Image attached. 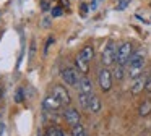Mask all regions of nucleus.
Listing matches in <instances>:
<instances>
[{"label": "nucleus", "instance_id": "obj_14", "mask_svg": "<svg viewBox=\"0 0 151 136\" xmlns=\"http://www.w3.org/2000/svg\"><path fill=\"white\" fill-rule=\"evenodd\" d=\"M76 67H78L80 73H83V74H86V73H88V70H89V63H88V62H85V60H81L78 55H76Z\"/></svg>", "mask_w": 151, "mask_h": 136}, {"label": "nucleus", "instance_id": "obj_19", "mask_svg": "<svg viewBox=\"0 0 151 136\" xmlns=\"http://www.w3.org/2000/svg\"><path fill=\"white\" fill-rule=\"evenodd\" d=\"M128 2H130V0H120V2L117 3V10H125L128 5Z\"/></svg>", "mask_w": 151, "mask_h": 136}, {"label": "nucleus", "instance_id": "obj_9", "mask_svg": "<svg viewBox=\"0 0 151 136\" xmlns=\"http://www.w3.org/2000/svg\"><path fill=\"white\" fill-rule=\"evenodd\" d=\"M76 87H78L80 92H83V94H93V83L86 74L81 76V79H80V83H78Z\"/></svg>", "mask_w": 151, "mask_h": 136}, {"label": "nucleus", "instance_id": "obj_2", "mask_svg": "<svg viewBox=\"0 0 151 136\" xmlns=\"http://www.w3.org/2000/svg\"><path fill=\"white\" fill-rule=\"evenodd\" d=\"M117 60V47H115V42L114 41H109L106 44L104 50H102V55H101V62L106 68L111 67L112 63H115Z\"/></svg>", "mask_w": 151, "mask_h": 136}, {"label": "nucleus", "instance_id": "obj_7", "mask_svg": "<svg viewBox=\"0 0 151 136\" xmlns=\"http://www.w3.org/2000/svg\"><path fill=\"white\" fill-rule=\"evenodd\" d=\"M63 115H65V120L70 126H75L80 123V112L76 109H73V107H68Z\"/></svg>", "mask_w": 151, "mask_h": 136}, {"label": "nucleus", "instance_id": "obj_25", "mask_svg": "<svg viewBox=\"0 0 151 136\" xmlns=\"http://www.w3.org/2000/svg\"><path fill=\"white\" fill-rule=\"evenodd\" d=\"M2 131H4V125L0 123V135H2Z\"/></svg>", "mask_w": 151, "mask_h": 136}, {"label": "nucleus", "instance_id": "obj_11", "mask_svg": "<svg viewBox=\"0 0 151 136\" xmlns=\"http://www.w3.org/2000/svg\"><path fill=\"white\" fill-rule=\"evenodd\" d=\"M86 110H89L93 113H98L101 110V99L98 96H94V94H91L89 96V102H88V109Z\"/></svg>", "mask_w": 151, "mask_h": 136}, {"label": "nucleus", "instance_id": "obj_4", "mask_svg": "<svg viewBox=\"0 0 151 136\" xmlns=\"http://www.w3.org/2000/svg\"><path fill=\"white\" fill-rule=\"evenodd\" d=\"M62 79L65 81L68 86H78L80 79H81V74H80V70H76V68L73 67H67L62 70Z\"/></svg>", "mask_w": 151, "mask_h": 136}, {"label": "nucleus", "instance_id": "obj_24", "mask_svg": "<svg viewBox=\"0 0 151 136\" xmlns=\"http://www.w3.org/2000/svg\"><path fill=\"white\" fill-rule=\"evenodd\" d=\"M50 44H54V39H49L47 41V44H46V47H44V52L47 54V50H49V47H50Z\"/></svg>", "mask_w": 151, "mask_h": 136}, {"label": "nucleus", "instance_id": "obj_13", "mask_svg": "<svg viewBox=\"0 0 151 136\" xmlns=\"http://www.w3.org/2000/svg\"><path fill=\"white\" fill-rule=\"evenodd\" d=\"M138 113H140L141 117H146L151 113V99H146L143 100V102L140 104V109H138Z\"/></svg>", "mask_w": 151, "mask_h": 136}, {"label": "nucleus", "instance_id": "obj_8", "mask_svg": "<svg viewBox=\"0 0 151 136\" xmlns=\"http://www.w3.org/2000/svg\"><path fill=\"white\" fill-rule=\"evenodd\" d=\"M60 107H62V102H60L54 94H49V96L44 99V109L46 110H57V109H60Z\"/></svg>", "mask_w": 151, "mask_h": 136}, {"label": "nucleus", "instance_id": "obj_17", "mask_svg": "<svg viewBox=\"0 0 151 136\" xmlns=\"http://www.w3.org/2000/svg\"><path fill=\"white\" fill-rule=\"evenodd\" d=\"M72 136H88V135H86L85 128H83V126L78 123V125L72 126Z\"/></svg>", "mask_w": 151, "mask_h": 136}, {"label": "nucleus", "instance_id": "obj_15", "mask_svg": "<svg viewBox=\"0 0 151 136\" xmlns=\"http://www.w3.org/2000/svg\"><path fill=\"white\" fill-rule=\"evenodd\" d=\"M124 73H125V68L122 67V65H117V67L114 68V71H112V76H114V79L120 81L122 78H124Z\"/></svg>", "mask_w": 151, "mask_h": 136}, {"label": "nucleus", "instance_id": "obj_1", "mask_svg": "<svg viewBox=\"0 0 151 136\" xmlns=\"http://www.w3.org/2000/svg\"><path fill=\"white\" fill-rule=\"evenodd\" d=\"M128 74H130L132 79H137V78L143 76V68H145V54L143 52H133L130 62H128Z\"/></svg>", "mask_w": 151, "mask_h": 136}, {"label": "nucleus", "instance_id": "obj_5", "mask_svg": "<svg viewBox=\"0 0 151 136\" xmlns=\"http://www.w3.org/2000/svg\"><path fill=\"white\" fill-rule=\"evenodd\" d=\"M112 79H114V76H112V71L109 70V68H102V70L99 71V86H101V89L104 91V92L111 91Z\"/></svg>", "mask_w": 151, "mask_h": 136}, {"label": "nucleus", "instance_id": "obj_27", "mask_svg": "<svg viewBox=\"0 0 151 136\" xmlns=\"http://www.w3.org/2000/svg\"><path fill=\"white\" fill-rule=\"evenodd\" d=\"M62 2H63V3H65V5H67V6H68V0H62Z\"/></svg>", "mask_w": 151, "mask_h": 136}, {"label": "nucleus", "instance_id": "obj_26", "mask_svg": "<svg viewBox=\"0 0 151 136\" xmlns=\"http://www.w3.org/2000/svg\"><path fill=\"white\" fill-rule=\"evenodd\" d=\"M2 94H4V89H2V86H0V99H2Z\"/></svg>", "mask_w": 151, "mask_h": 136}, {"label": "nucleus", "instance_id": "obj_3", "mask_svg": "<svg viewBox=\"0 0 151 136\" xmlns=\"http://www.w3.org/2000/svg\"><path fill=\"white\" fill-rule=\"evenodd\" d=\"M132 55H133V45H132V42H124V44H120L117 47V65H122V67H125V65L130 62Z\"/></svg>", "mask_w": 151, "mask_h": 136}, {"label": "nucleus", "instance_id": "obj_16", "mask_svg": "<svg viewBox=\"0 0 151 136\" xmlns=\"http://www.w3.org/2000/svg\"><path fill=\"white\" fill-rule=\"evenodd\" d=\"M89 96H91V94H83V92H80V94H78V102H80V105H81L83 109H88Z\"/></svg>", "mask_w": 151, "mask_h": 136}, {"label": "nucleus", "instance_id": "obj_21", "mask_svg": "<svg viewBox=\"0 0 151 136\" xmlns=\"http://www.w3.org/2000/svg\"><path fill=\"white\" fill-rule=\"evenodd\" d=\"M49 8H50L49 2H47V0H41V10H42V11H47Z\"/></svg>", "mask_w": 151, "mask_h": 136}, {"label": "nucleus", "instance_id": "obj_6", "mask_svg": "<svg viewBox=\"0 0 151 136\" xmlns=\"http://www.w3.org/2000/svg\"><path fill=\"white\" fill-rule=\"evenodd\" d=\"M52 94L57 97V99L62 102V105H68L70 102H72V99H70V94H68V91L65 89L63 86H55L52 89Z\"/></svg>", "mask_w": 151, "mask_h": 136}, {"label": "nucleus", "instance_id": "obj_18", "mask_svg": "<svg viewBox=\"0 0 151 136\" xmlns=\"http://www.w3.org/2000/svg\"><path fill=\"white\" fill-rule=\"evenodd\" d=\"M62 15H63L62 6H54V8H52V16H54V18H57V16H62Z\"/></svg>", "mask_w": 151, "mask_h": 136}, {"label": "nucleus", "instance_id": "obj_10", "mask_svg": "<svg viewBox=\"0 0 151 136\" xmlns=\"http://www.w3.org/2000/svg\"><path fill=\"white\" fill-rule=\"evenodd\" d=\"M78 57L81 58V60H85V62L89 63V62L93 60V57H94V49H93V45H85V47L80 50Z\"/></svg>", "mask_w": 151, "mask_h": 136}, {"label": "nucleus", "instance_id": "obj_23", "mask_svg": "<svg viewBox=\"0 0 151 136\" xmlns=\"http://www.w3.org/2000/svg\"><path fill=\"white\" fill-rule=\"evenodd\" d=\"M80 8H81V15H86V13H88V5H86V3H81Z\"/></svg>", "mask_w": 151, "mask_h": 136}, {"label": "nucleus", "instance_id": "obj_12", "mask_svg": "<svg viewBox=\"0 0 151 136\" xmlns=\"http://www.w3.org/2000/svg\"><path fill=\"white\" fill-rule=\"evenodd\" d=\"M145 86H146V78L145 76H140V78H137V79H133V84H132V87H130L132 94L141 92V91L145 89Z\"/></svg>", "mask_w": 151, "mask_h": 136}, {"label": "nucleus", "instance_id": "obj_22", "mask_svg": "<svg viewBox=\"0 0 151 136\" xmlns=\"http://www.w3.org/2000/svg\"><path fill=\"white\" fill-rule=\"evenodd\" d=\"M15 100H17L18 104L23 102V92H21V89H18V91H17V99H15Z\"/></svg>", "mask_w": 151, "mask_h": 136}, {"label": "nucleus", "instance_id": "obj_20", "mask_svg": "<svg viewBox=\"0 0 151 136\" xmlns=\"http://www.w3.org/2000/svg\"><path fill=\"white\" fill-rule=\"evenodd\" d=\"M145 91H146V92H151V73L146 76V86H145Z\"/></svg>", "mask_w": 151, "mask_h": 136}]
</instances>
